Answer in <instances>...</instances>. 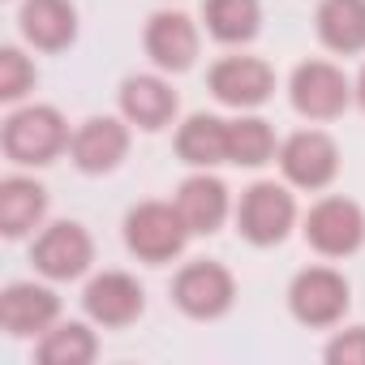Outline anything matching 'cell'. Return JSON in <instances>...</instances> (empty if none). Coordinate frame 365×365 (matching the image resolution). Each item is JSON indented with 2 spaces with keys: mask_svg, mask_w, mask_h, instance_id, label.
Listing matches in <instances>:
<instances>
[{
  "mask_svg": "<svg viewBox=\"0 0 365 365\" xmlns=\"http://www.w3.org/2000/svg\"><path fill=\"white\" fill-rule=\"evenodd\" d=\"M69 125L52 103H26L14 108L5 116V129H0V146H5V159L18 168H48L69 150Z\"/></svg>",
  "mask_w": 365,
  "mask_h": 365,
  "instance_id": "cell-1",
  "label": "cell"
},
{
  "mask_svg": "<svg viewBox=\"0 0 365 365\" xmlns=\"http://www.w3.org/2000/svg\"><path fill=\"white\" fill-rule=\"evenodd\" d=\"M190 237L194 232L185 228L176 202H138L125 215V250L146 267H163V262L180 258Z\"/></svg>",
  "mask_w": 365,
  "mask_h": 365,
  "instance_id": "cell-2",
  "label": "cell"
},
{
  "mask_svg": "<svg viewBox=\"0 0 365 365\" xmlns=\"http://www.w3.org/2000/svg\"><path fill=\"white\" fill-rule=\"evenodd\" d=\"M297 228V198L292 185L284 180H254L237 202V232L258 245V250H275L288 241V232Z\"/></svg>",
  "mask_w": 365,
  "mask_h": 365,
  "instance_id": "cell-3",
  "label": "cell"
},
{
  "mask_svg": "<svg viewBox=\"0 0 365 365\" xmlns=\"http://www.w3.org/2000/svg\"><path fill=\"white\" fill-rule=\"evenodd\" d=\"M348 305H352V284L335 267H305L288 284V314L309 331L339 327Z\"/></svg>",
  "mask_w": 365,
  "mask_h": 365,
  "instance_id": "cell-4",
  "label": "cell"
},
{
  "mask_svg": "<svg viewBox=\"0 0 365 365\" xmlns=\"http://www.w3.org/2000/svg\"><path fill=\"white\" fill-rule=\"evenodd\" d=\"M172 305L194 322H215L237 305V279L224 262L194 258L172 279Z\"/></svg>",
  "mask_w": 365,
  "mask_h": 365,
  "instance_id": "cell-5",
  "label": "cell"
},
{
  "mask_svg": "<svg viewBox=\"0 0 365 365\" xmlns=\"http://www.w3.org/2000/svg\"><path fill=\"white\" fill-rule=\"evenodd\" d=\"M288 99H292L297 116L322 125V120H339L356 95H352V82L344 78L339 65H331V61H301L292 69V78H288Z\"/></svg>",
  "mask_w": 365,
  "mask_h": 365,
  "instance_id": "cell-6",
  "label": "cell"
},
{
  "mask_svg": "<svg viewBox=\"0 0 365 365\" xmlns=\"http://www.w3.org/2000/svg\"><path fill=\"white\" fill-rule=\"evenodd\" d=\"M301 237L322 258H352L365 245V211H361V202L331 194L309 207V215L301 220Z\"/></svg>",
  "mask_w": 365,
  "mask_h": 365,
  "instance_id": "cell-7",
  "label": "cell"
},
{
  "mask_svg": "<svg viewBox=\"0 0 365 365\" xmlns=\"http://www.w3.org/2000/svg\"><path fill=\"white\" fill-rule=\"evenodd\" d=\"M31 262L43 279L52 284H69V279H82L95 262V241L91 232L78 224V220H56L48 224L35 245H31Z\"/></svg>",
  "mask_w": 365,
  "mask_h": 365,
  "instance_id": "cell-8",
  "label": "cell"
},
{
  "mask_svg": "<svg viewBox=\"0 0 365 365\" xmlns=\"http://www.w3.org/2000/svg\"><path fill=\"white\" fill-rule=\"evenodd\" d=\"M279 172L292 190H327L339 176V146L327 129H297L279 142Z\"/></svg>",
  "mask_w": 365,
  "mask_h": 365,
  "instance_id": "cell-9",
  "label": "cell"
},
{
  "mask_svg": "<svg viewBox=\"0 0 365 365\" xmlns=\"http://www.w3.org/2000/svg\"><path fill=\"white\" fill-rule=\"evenodd\" d=\"M82 309L95 327L120 331V327H133L146 314V292L129 271H99L82 288Z\"/></svg>",
  "mask_w": 365,
  "mask_h": 365,
  "instance_id": "cell-10",
  "label": "cell"
},
{
  "mask_svg": "<svg viewBox=\"0 0 365 365\" xmlns=\"http://www.w3.org/2000/svg\"><path fill=\"white\" fill-rule=\"evenodd\" d=\"M129 129H133V125H129L125 116H86V120L73 129V138H69L73 168L86 172V176H108V172H116V168L125 163V155H129V142H133Z\"/></svg>",
  "mask_w": 365,
  "mask_h": 365,
  "instance_id": "cell-11",
  "label": "cell"
},
{
  "mask_svg": "<svg viewBox=\"0 0 365 365\" xmlns=\"http://www.w3.org/2000/svg\"><path fill=\"white\" fill-rule=\"evenodd\" d=\"M207 86L224 108L254 112L275 95V69L262 56H224V61L211 65Z\"/></svg>",
  "mask_w": 365,
  "mask_h": 365,
  "instance_id": "cell-12",
  "label": "cell"
},
{
  "mask_svg": "<svg viewBox=\"0 0 365 365\" xmlns=\"http://www.w3.org/2000/svg\"><path fill=\"white\" fill-rule=\"evenodd\" d=\"M142 43H146V56L159 73H190L194 61H198L202 35H198L190 14L159 9V14H150V22L142 31Z\"/></svg>",
  "mask_w": 365,
  "mask_h": 365,
  "instance_id": "cell-13",
  "label": "cell"
},
{
  "mask_svg": "<svg viewBox=\"0 0 365 365\" xmlns=\"http://www.w3.org/2000/svg\"><path fill=\"white\" fill-rule=\"evenodd\" d=\"M61 322V297L48 284L35 279H14L0 292V327L14 339H39Z\"/></svg>",
  "mask_w": 365,
  "mask_h": 365,
  "instance_id": "cell-14",
  "label": "cell"
},
{
  "mask_svg": "<svg viewBox=\"0 0 365 365\" xmlns=\"http://www.w3.org/2000/svg\"><path fill=\"white\" fill-rule=\"evenodd\" d=\"M172 202H176L180 220H185V228H190L194 237L220 232L224 220H228V211H232V194H228V185H224L211 168H198L194 176L180 180V190H176Z\"/></svg>",
  "mask_w": 365,
  "mask_h": 365,
  "instance_id": "cell-15",
  "label": "cell"
},
{
  "mask_svg": "<svg viewBox=\"0 0 365 365\" xmlns=\"http://www.w3.org/2000/svg\"><path fill=\"white\" fill-rule=\"evenodd\" d=\"M116 99H120V116L133 129H142V133L168 129L176 120V112H180V99H176L172 82H163L159 73H133V78H125Z\"/></svg>",
  "mask_w": 365,
  "mask_h": 365,
  "instance_id": "cell-16",
  "label": "cell"
},
{
  "mask_svg": "<svg viewBox=\"0 0 365 365\" xmlns=\"http://www.w3.org/2000/svg\"><path fill=\"white\" fill-rule=\"evenodd\" d=\"M18 31L35 52H65L78 39V9L73 0H22Z\"/></svg>",
  "mask_w": 365,
  "mask_h": 365,
  "instance_id": "cell-17",
  "label": "cell"
},
{
  "mask_svg": "<svg viewBox=\"0 0 365 365\" xmlns=\"http://www.w3.org/2000/svg\"><path fill=\"white\" fill-rule=\"evenodd\" d=\"M48 220V190L35 176H5L0 180V232L9 241L31 237Z\"/></svg>",
  "mask_w": 365,
  "mask_h": 365,
  "instance_id": "cell-18",
  "label": "cell"
},
{
  "mask_svg": "<svg viewBox=\"0 0 365 365\" xmlns=\"http://www.w3.org/2000/svg\"><path fill=\"white\" fill-rule=\"evenodd\" d=\"M176 155L190 168H220L228 163V120L211 112H194L176 129Z\"/></svg>",
  "mask_w": 365,
  "mask_h": 365,
  "instance_id": "cell-19",
  "label": "cell"
},
{
  "mask_svg": "<svg viewBox=\"0 0 365 365\" xmlns=\"http://www.w3.org/2000/svg\"><path fill=\"white\" fill-rule=\"evenodd\" d=\"M318 39L335 56L365 52V0H322L314 14Z\"/></svg>",
  "mask_w": 365,
  "mask_h": 365,
  "instance_id": "cell-20",
  "label": "cell"
},
{
  "mask_svg": "<svg viewBox=\"0 0 365 365\" xmlns=\"http://www.w3.org/2000/svg\"><path fill=\"white\" fill-rule=\"evenodd\" d=\"M207 35L224 48H245L262 31V0H202Z\"/></svg>",
  "mask_w": 365,
  "mask_h": 365,
  "instance_id": "cell-21",
  "label": "cell"
},
{
  "mask_svg": "<svg viewBox=\"0 0 365 365\" xmlns=\"http://www.w3.org/2000/svg\"><path fill=\"white\" fill-rule=\"evenodd\" d=\"M35 356L43 365H91L99 356V335L91 331V322H56L39 335Z\"/></svg>",
  "mask_w": 365,
  "mask_h": 365,
  "instance_id": "cell-22",
  "label": "cell"
},
{
  "mask_svg": "<svg viewBox=\"0 0 365 365\" xmlns=\"http://www.w3.org/2000/svg\"><path fill=\"white\" fill-rule=\"evenodd\" d=\"M279 159L275 129L262 116H237L228 120V163L237 168H267Z\"/></svg>",
  "mask_w": 365,
  "mask_h": 365,
  "instance_id": "cell-23",
  "label": "cell"
},
{
  "mask_svg": "<svg viewBox=\"0 0 365 365\" xmlns=\"http://www.w3.org/2000/svg\"><path fill=\"white\" fill-rule=\"evenodd\" d=\"M39 82L35 61L22 48H0V99L5 103H22Z\"/></svg>",
  "mask_w": 365,
  "mask_h": 365,
  "instance_id": "cell-24",
  "label": "cell"
},
{
  "mask_svg": "<svg viewBox=\"0 0 365 365\" xmlns=\"http://www.w3.org/2000/svg\"><path fill=\"white\" fill-rule=\"evenodd\" d=\"M322 356H327L331 365H365V327L335 331V339L322 348Z\"/></svg>",
  "mask_w": 365,
  "mask_h": 365,
  "instance_id": "cell-25",
  "label": "cell"
},
{
  "mask_svg": "<svg viewBox=\"0 0 365 365\" xmlns=\"http://www.w3.org/2000/svg\"><path fill=\"white\" fill-rule=\"evenodd\" d=\"M352 95H356V103H361V112H365V65H361V73H356V82H352Z\"/></svg>",
  "mask_w": 365,
  "mask_h": 365,
  "instance_id": "cell-26",
  "label": "cell"
}]
</instances>
